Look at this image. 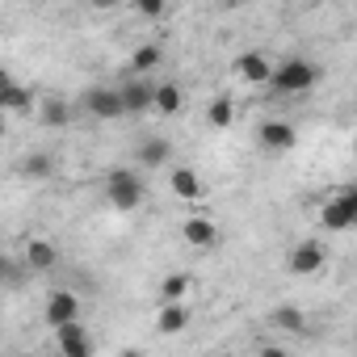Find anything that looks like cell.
I'll use <instances>...</instances> for the list:
<instances>
[{
  "mask_svg": "<svg viewBox=\"0 0 357 357\" xmlns=\"http://www.w3.org/2000/svg\"><path fill=\"white\" fill-rule=\"evenodd\" d=\"M89 5H93V9H114L118 0H89Z\"/></svg>",
  "mask_w": 357,
  "mask_h": 357,
  "instance_id": "obj_25",
  "label": "cell"
},
{
  "mask_svg": "<svg viewBox=\"0 0 357 357\" xmlns=\"http://www.w3.org/2000/svg\"><path fill=\"white\" fill-rule=\"evenodd\" d=\"M68 118H72V109H68V101H63V97H47V101L38 105V122H43V126H51V130L68 126Z\"/></svg>",
  "mask_w": 357,
  "mask_h": 357,
  "instance_id": "obj_16",
  "label": "cell"
},
{
  "mask_svg": "<svg viewBox=\"0 0 357 357\" xmlns=\"http://www.w3.org/2000/svg\"><path fill=\"white\" fill-rule=\"evenodd\" d=\"M135 155H139V164H147V168H160V164L172 155V143H168V139H147V143H143Z\"/></svg>",
  "mask_w": 357,
  "mask_h": 357,
  "instance_id": "obj_21",
  "label": "cell"
},
{
  "mask_svg": "<svg viewBox=\"0 0 357 357\" xmlns=\"http://www.w3.org/2000/svg\"><path fill=\"white\" fill-rule=\"evenodd\" d=\"M231 72H236V80H244V84H269L273 63H269L265 51H240V55L231 59Z\"/></svg>",
  "mask_w": 357,
  "mask_h": 357,
  "instance_id": "obj_4",
  "label": "cell"
},
{
  "mask_svg": "<svg viewBox=\"0 0 357 357\" xmlns=\"http://www.w3.org/2000/svg\"><path fill=\"white\" fill-rule=\"evenodd\" d=\"M190 286H194L190 273H168V278L160 282V298H164V303H181V298L190 294Z\"/></svg>",
  "mask_w": 357,
  "mask_h": 357,
  "instance_id": "obj_22",
  "label": "cell"
},
{
  "mask_svg": "<svg viewBox=\"0 0 357 357\" xmlns=\"http://www.w3.org/2000/svg\"><path fill=\"white\" fill-rule=\"evenodd\" d=\"M315 80H319V68H315V63H307V59H286V63L273 68L269 89H273L278 97H298V93H311Z\"/></svg>",
  "mask_w": 357,
  "mask_h": 357,
  "instance_id": "obj_1",
  "label": "cell"
},
{
  "mask_svg": "<svg viewBox=\"0 0 357 357\" xmlns=\"http://www.w3.org/2000/svg\"><path fill=\"white\" fill-rule=\"evenodd\" d=\"M55 349H59L63 357H89V353H93V340H89V332L80 328V319H72V324H59V328H55Z\"/></svg>",
  "mask_w": 357,
  "mask_h": 357,
  "instance_id": "obj_9",
  "label": "cell"
},
{
  "mask_svg": "<svg viewBox=\"0 0 357 357\" xmlns=\"http://www.w3.org/2000/svg\"><path fill=\"white\" fill-rule=\"evenodd\" d=\"M51 172H55V160H51L47 151H30V155L22 160V176H30V181H47Z\"/></svg>",
  "mask_w": 357,
  "mask_h": 357,
  "instance_id": "obj_20",
  "label": "cell"
},
{
  "mask_svg": "<svg viewBox=\"0 0 357 357\" xmlns=\"http://www.w3.org/2000/svg\"><path fill=\"white\" fill-rule=\"evenodd\" d=\"M84 109L101 122H118L126 118V101H122V89H89L84 93Z\"/></svg>",
  "mask_w": 357,
  "mask_h": 357,
  "instance_id": "obj_3",
  "label": "cell"
},
{
  "mask_svg": "<svg viewBox=\"0 0 357 357\" xmlns=\"http://www.w3.org/2000/svg\"><path fill=\"white\" fill-rule=\"evenodd\" d=\"M130 5H135V13H139V17H164L168 0H130Z\"/></svg>",
  "mask_w": 357,
  "mask_h": 357,
  "instance_id": "obj_24",
  "label": "cell"
},
{
  "mask_svg": "<svg viewBox=\"0 0 357 357\" xmlns=\"http://www.w3.org/2000/svg\"><path fill=\"white\" fill-rule=\"evenodd\" d=\"M0 105H5V114H34V89H26L17 80H5V89H0Z\"/></svg>",
  "mask_w": 357,
  "mask_h": 357,
  "instance_id": "obj_12",
  "label": "cell"
},
{
  "mask_svg": "<svg viewBox=\"0 0 357 357\" xmlns=\"http://www.w3.org/2000/svg\"><path fill=\"white\" fill-rule=\"evenodd\" d=\"M168 190L181 198V202H202L206 198V181L198 176V168H185V164L168 172Z\"/></svg>",
  "mask_w": 357,
  "mask_h": 357,
  "instance_id": "obj_8",
  "label": "cell"
},
{
  "mask_svg": "<svg viewBox=\"0 0 357 357\" xmlns=\"http://www.w3.org/2000/svg\"><path fill=\"white\" fill-rule=\"evenodd\" d=\"M43 319H47L51 328L80 319V298H76V290H51V294H47V307H43Z\"/></svg>",
  "mask_w": 357,
  "mask_h": 357,
  "instance_id": "obj_6",
  "label": "cell"
},
{
  "mask_svg": "<svg viewBox=\"0 0 357 357\" xmlns=\"http://www.w3.org/2000/svg\"><path fill=\"white\" fill-rule=\"evenodd\" d=\"M26 265H30L34 273H47V269L59 265V248H55L51 240H30V244H26Z\"/></svg>",
  "mask_w": 357,
  "mask_h": 357,
  "instance_id": "obj_14",
  "label": "cell"
},
{
  "mask_svg": "<svg viewBox=\"0 0 357 357\" xmlns=\"http://www.w3.org/2000/svg\"><path fill=\"white\" fill-rule=\"evenodd\" d=\"M122 101H126V114H147V109H155V84L130 80V84H122Z\"/></svg>",
  "mask_w": 357,
  "mask_h": 357,
  "instance_id": "obj_13",
  "label": "cell"
},
{
  "mask_svg": "<svg viewBox=\"0 0 357 357\" xmlns=\"http://www.w3.org/2000/svg\"><path fill=\"white\" fill-rule=\"evenodd\" d=\"M181 236H185V244L190 248H215L219 244V223L215 219H206V215H190L185 223H181Z\"/></svg>",
  "mask_w": 357,
  "mask_h": 357,
  "instance_id": "obj_10",
  "label": "cell"
},
{
  "mask_svg": "<svg viewBox=\"0 0 357 357\" xmlns=\"http://www.w3.org/2000/svg\"><path fill=\"white\" fill-rule=\"evenodd\" d=\"M269 324L273 328H282V332H303V324H307V315H303V307H273L269 311Z\"/></svg>",
  "mask_w": 357,
  "mask_h": 357,
  "instance_id": "obj_19",
  "label": "cell"
},
{
  "mask_svg": "<svg viewBox=\"0 0 357 357\" xmlns=\"http://www.w3.org/2000/svg\"><path fill=\"white\" fill-rule=\"evenodd\" d=\"M324 261H328L324 244H319V240H303V244H294V252H290V273H294V278H311V273L324 269Z\"/></svg>",
  "mask_w": 357,
  "mask_h": 357,
  "instance_id": "obj_7",
  "label": "cell"
},
{
  "mask_svg": "<svg viewBox=\"0 0 357 357\" xmlns=\"http://www.w3.org/2000/svg\"><path fill=\"white\" fill-rule=\"evenodd\" d=\"M206 122H211L215 130H227V126L236 122V101H231V97H215V101L206 105Z\"/></svg>",
  "mask_w": 357,
  "mask_h": 357,
  "instance_id": "obj_18",
  "label": "cell"
},
{
  "mask_svg": "<svg viewBox=\"0 0 357 357\" xmlns=\"http://www.w3.org/2000/svg\"><path fill=\"white\" fill-rule=\"evenodd\" d=\"M257 143H261L269 155H278V151H290V147L298 143V135H294V126H290V122H261Z\"/></svg>",
  "mask_w": 357,
  "mask_h": 357,
  "instance_id": "obj_11",
  "label": "cell"
},
{
  "mask_svg": "<svg viewBox=\"0 0 357 357\" xmlns=\"http://www.w3.org/2000/svg\"><path fill=\"white\" fill-rule=\"evenodd\" d=\"M160 47L155 43H143V47H135V55H130V68H135V76L139 72H151V68H160Z\"/></svg>",
  "mask_w": 357,
  "mask_h": 357,
  "instance_id": "obj_23",
  "label": "cell"
},
{
  "mask_svg": "<svg viewBox=\"0 0 357 357\" xmlns=\"http://www.w3.org/2000/svg\"><path fill=\"white\" fill-rule=\"evenodd\" d=\"M185 324H190V311H185L181 303H164V307H160V315H155V328H160L164 336L185 332Z\"/></svg>",
  "mask_w": 357,
  "mask_h": 357,
  "instance_id": "obj_15",
  "label": "cell"
},
{
  "mask_svg": "<svg viewBox=\"0 0 357 357\" xmlns=\"http://www.w3.org/2000/svg\"><path fill=\"white\" fill-rule=\"evenodd\" d=\"M319 227L324 231H349V227H357V206L336 190V198H328L324 211H319Z\"/></svg>",
  "mask_w": 357,
  "mask_h": 357,
  "instance_id": "obj_5",
  "label": "cell"
},
{
  "mask_svg": "<svg viewBox=\"0 0 357 357\" xmlns=\"http://www.w3.org/2000/svg\"><path fill=\"white\" fill-rule=\"evenodd\" d=\"M181 105H185V93H181V84H155V109H160L164 118L181 114Z\"/></svg>",
  "mask_w": 357,
  "mask_h": 357,
  "instance_id": "obj_17",
  "label": "cell"
},
{
  "mask_svg": "<svg viewBox=\"0 0 357 357\" xmlns=\"http://www.w3.org/2000/svg\"><path fill=\"white\" fill-rule=\"evenodd\" d=\"M30 5H43V0H30Z\"/></svg>",
  "mask_w": 357,
  "mask_h": 357,
  "instance_id": "obj_26",
  "label": "cell"
},
{
  "mask_svg": "<svg viewBox=\"0 0 357 357\" xmlns=\"http://www.w3.org/2000/svg\"><path fill=\"white\" fill-rule=\"evenodd\" d=\"M105 202L114 211H139L143 206V181H139L135 172H126V168L109 172L105 176Z\"/></svg>",
  "mask_w": 357,
  "mask_h": 357,
  "instance_id": "obj_2",
  "label": "cell"
}]
</instances>
